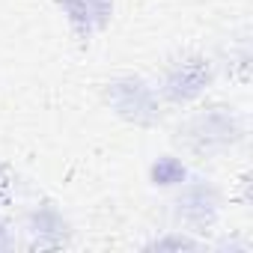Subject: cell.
Returning a JSON list of instances; mask_svg holds the SVG:
<instances>
[{
  "instance_id": "6da1fadb",
  "label": "cell",
  "mask_w": 253,
  "mask_h": 253,
  "mask_svg": "<svg viewBox=\"0 0 253 253\" xmlns=\"http://www.w3.org/2000/svg\"><path fill=\"white\" fill-rule=\"evenodd\" d=\"M107 104L116 116L128 119L134 125H152L161 119L158 92L137 75H125L107 84Z\"/></svg>"
},
{
  "instance_id": "7a4b0ae2",
  "label": "cell",
  "mask_w": 253,
  "mask_h": 253,
  "mask_svg": "<svg viewBox=\"0 0 253 253\" xmlns=\"http://www.w3.org/2000/svg\"><path fill=\"white\" fill-rule=\"evenodd\" d=\"M179 134H182V131H179ZM238 134H241L238 119H235L226 107H211V110L197 113V116L185 125V134H182L179 140H185V146H191L194 152H211V149L229 146Z\"/></svg>"
},
{
  "instance_id": "3957f363",
  "label": "cell",
  "mask_w": 253,
  "mask_h": 253,
  "mask_svg": "<svg viewBox=\"0 0 253 253\" xmlns=\"http://www.w3.org/2000/svg\"><path fill=\"white\" fill-rule=\"evenodd\" d=\"M211 66L209 60H200V57H191V60H179L173 63L167 72H164V81H161V92L167 95V101H191L197 95H203L211 84Z\"/></svg>"
},
{
  "instance_id": "277c9868",
  "label": "cell",
  "mask_w": 253,
  "mask_h": 253,
  "mask_svg": "<svg viewBox=\"0 0 253 253\" xmlns=\"http://www.w3.org/2000/svg\"><path fill=\"white\" fill-rule=\"evenodd\" d=\"M63 9L72 33L84 42H89L95 33H101L110 18H113V6L116 0H54Z\"/></svg>"
},
{
  "instance_id": "5b68a950",
  "label": "cell",
  "mask_w": 253,
  "mask_h": 253,
  "mask_svg": "<svg viewBox=\"0 0 253 253\" xmlns=\"http://www.w3.org/2000/svg\"><path fill=\"white\" fill-rule=\"evenodd\" d=\"M176 206H179L176 211H179L182 220H188V223H194V226H206V223H211L214 214H217V191H214L211 185H206V182L188 185Z\"/></svg>"
},
{
  "instance_id": "8992f818",
  "label": "cell",
  "mask_w": 253,
  "mask_h": 253,
  "mask_svg": "<svg viewBox=\"0 0 253 253\" xmlns=\"http://www.w3.org/2000/svg\"><path fill=\"white\" fill-rule=\"evenodd\" d=\"M149 179H152V185H158V188H176V185H185L188 170H185L182 158H176V155H161L158 161H152Z\"/></svg>"
},
{
  "instance_id": "52a82bcc",
  "label": "cell",
  "mask_w": 253,
  "mask_h": 253,
  "mask_svg": "<svg viewBox=\"0 0 253 253\" xmlns=\"http://www.w3.org/2000/svg\"><path fill=\"white\" fill-rule=\"evenodd\" d=\"M149 247H197V241L194 238H185V235H173V238H158Z\"/></svg>"
}]
</instances>
